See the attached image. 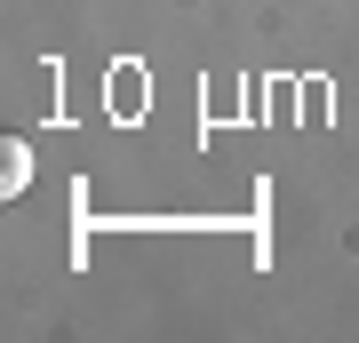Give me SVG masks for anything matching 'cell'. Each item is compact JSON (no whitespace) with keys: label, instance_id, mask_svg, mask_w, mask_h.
<instances>
[{"label":"cell","instance_id":"1","mask_svg":"<svg viewBox=\"0 0 359 343\" xmlns=\"http://www.w3.org/2000/svg\"><path fill=\"white\" fill-rule=\"evenodd\" d=\"M0 160H8V176H0V184H8V191H25V176H32V152H25V144H0Z\"/></svg>","mask_w":359,"mask_h":343}]
</instances>
